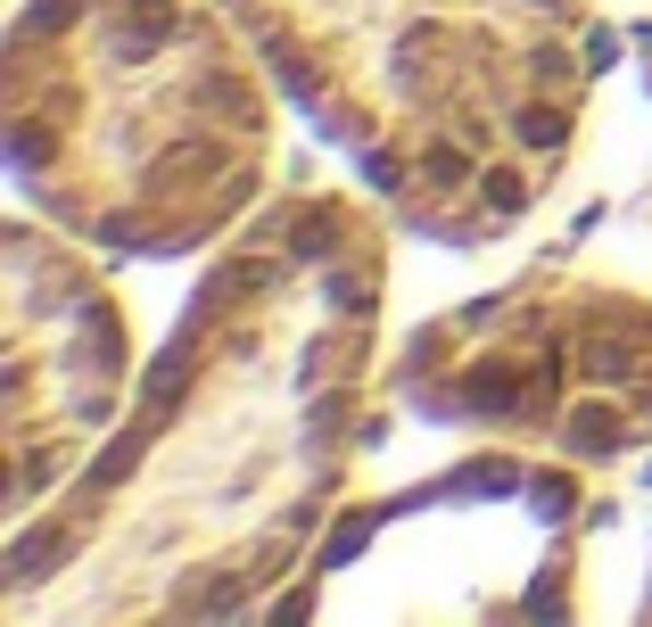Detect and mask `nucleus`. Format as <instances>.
I'll use <instances>...</instances> for the list:
<instances>
[{
	"label": "nucleus",
	"mask_w": 652,
	"mask_h": 627,
	"mask_svg": "<svg viewBox=\"0 0 652 627\" xmlns=\"http://www.w3.org/2000/svg\"><path fill=\"white\" fill-rule=\"evenodd\" d=\"M521 141H537V149H554V141H561V116H554V108H537V116H521Z\"/></svg>",
	"instance_id": "obj_1"
}]
</instances>
